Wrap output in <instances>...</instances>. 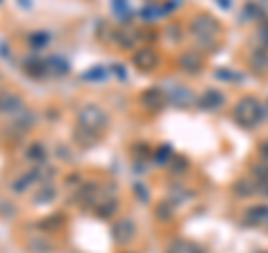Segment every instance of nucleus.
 Returning a JSON list of instances; mask_svg holds the SVG:
<instances>
[{
  "mask_svg": "<svg viewBox=\"0 0 268 253\" xmlns=\"http://www.w3.org/2000/svg\"><path fill=\"white\" fill-rule=\"evenodd\" d=\"M112 235H114V240L116 242H121V244L130 242L132 235H134V224L130 220H119L114 224V229H112Z\"/></svg>",
  "mask_w": 268,
  "mask_h": 253,
  "instance_id": "f03ea898",
  "label": "nucleus"
},
{
  "mask_svg": "<svg viewBox=\"0 0 268 253\" xmlns=\"http://www.w3.org/2000/svg\"><path fill=\"white\" fill-rule=\"evenodd\" d=\"M79 121H81V126L88 128V130L98 132L101 128L107 126V114L103 112L101 108H96V105H85L79 112Z\"/></svg>",
  "mask_w": 268,
  "mask_h": 253,
  "instance_id": "f257e3e1",
  "label": "nucleus"
},
{
  "mask_svg": "<svg viewBox=\"0 0 268 253\" xmlns=\"http://www.w3.org/2000/svg\"><path fill=\"white\" fill-rule=\"evenodd\" d=\"M96 211H98V215H101V217H110L112 213L116 211V202L107 200V202H105V204H103L101 208H96Z\"/></svg>",
  "mask_w": 268,
  "mask_h": 253,
  "instance_id": "9d476101",
  "label": "nucleus"
},
{
  "mask_svg": "<svg viewBox=\"0 0 268 253\" xmlns=\"http://www.w3.org/2000/svg\"><path fill=\"white\" fill-rule=\"evenodd\" d=\"M47 67H54V70L58 72V74H65V72L70 70V65H67L65 61H60L58 56H51L49 61H47Z\"/></svg>",
  "mask_w": 268,
  "mask_h": 253,
  "instance_id": "0eeeda50",
  "label": "nucleus"
},
{
  "mask_svg": "<svg viewBox=\"0 0 268 253\" xmlns=\"http://www.w3.org/2000/svg\"><path fill=\"white\" fill-rule=\"evenodd\" d=\"M25 70H27L29 74L38 76V74H43V72H47V61H41V58H29V61H25Z\"/></svg>",
  "mask_w": 268,
  "mask_h": 253,
  "instance_id": "20e7f679",
  "label": "nucleus"
},
{
  "mask_svg": "<svg viewBox=\"0 0 268 253\" xmlns=\"http://www.w3.org/2000/svg\"><path fill=\"white\" fill-rule=\"evenodd\" d=\"M54 197H56V191L51 186H47V188H43V191L36 195V202H38V204H43V202H51Z\"/></svg>",
  "mask_w": 268,
  "mask_h": 253,
  "instance_id": "1a4fd4ad",
  "label": "nucleus"
},
{
  "mask_svg": "<svg viewBox=\"0 0 268 253\" xmlns=\"http://www.w3.org/2000/svg\"><path fill=\"white\" fill-rule=\"evenodd\" d=\"M29 43H32L34 47H45L47 43H49V36H47V34H34Z\"/></svg>",
  "mask_w": 268,
  "mask_h": 253,
  "instance_id": "9b49d317",
  "label": "nucleus"
},
{
  "mask_svg": "<svg viewBox=\"0 0 268 253\" xmlns=\"http://www.w3.org/2000/svg\"><path fill=\"white\" fill-rule=\"evenodd\" d=\"M29 249L34 253H45V251H51V244L45 242L43 238H34V240H29Z\"/></svg>",
  "mask_w": 268,
  "mask_h": 253,
  "instance_id": "39448f33",
  "label": "nucleus"
},
{
  "mask_svg": "<svg viewBox=\"0 0 268 253\" xmlns=\"http://www.w3.org/2000/svg\"><path fill=\"white\" fill-rule=\"evenodd\" d=\"M32 177H34V175H27V177H20L18 182L14 184V191H18V193H20V191H25V188H27L29 184H32Z\"/></svg>",
  "mask_w": 268,
  "mask_h": 253,
  "instance_id": "f8f14e48",
  "label": "nucleus"
},
{
  "mask_svg": "<svg viewBox=\"0 0 268 253\" xmlns=\"http://www.w3.org/2000/svg\"><path fill=\"white\" fill-rule=\"evenodd\" d=\"M23 110V101L14 92H0V112H18Z\"/></svg>",
  "mask_w": 268,
  "mask_h": 253,
  "instance_id": "7ed1b4c3",
  "label": "nucleus"
},
{
  "mask_svg": "<svg viewBox=\"0 0 268 253\" xmlns=\"http://www.w3.org/2000/svg\"><path fill=\"white\" fill-rule=\"evenodd\" d=\"M27 155H29V159H34V161H45V148H43L41 144H34Z\"/></svg>",
  "mask_w": 268,
  "mask_h": 253,
  "instance_id": "6e6552de",
  "label": "nucleus"
},
{
  "mask_svg": "<svg viewBox=\"0 0 268 253\" xmlns=\"http://www.w3.org/2000/svg\"><path fill=\"white\" fill-rule=\"evenodd\" d=\"M112 70H114L116 74H119V79H125V70H123V67H121V65H114V67H112Z\"/></svg>",
  "mask_w": 268,
  "mask_h": 253,
  "instance_id": "ddd939ff",
  "label": "nucleus"
},
{
  "mask_svg": "<svg viewBox=\"0 0 268 253\" xmlns=\"http://www.w3.org/2000/svg\"><path fill=\"white\" fill-rule=\"evenodd\" d=\"M105 76L107 74H105V70H103V67H92V70H88L83 74V79L85 81H103Z\"/></svg>",
  "mask_w": 268,
  "mask_h": 253,
  "instance_id": "423d86ee",
  "label": "nucleus"
}]
</instances>
